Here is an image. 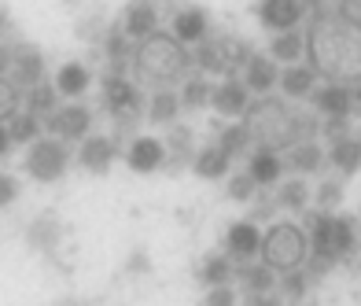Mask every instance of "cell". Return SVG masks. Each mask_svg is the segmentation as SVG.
I'll return each instance as SVG.
<instances>
[{
    "label": "cell",
    "instance_id": "6da1fadb",
    "mask_svg": "<svg viewBox=\"0 0 361 306\" xmlns=\"http://www.w3.org/2000/svg\"><path fill=\"white\" fill-rule=\"evenodd\" d=\"M306 52L310 67L324 74L328 82H361V19L347 8L336 11H317L306 34Z\"/></svg>",
    "mask_w": 361,
    "mask_h": 306
},
{
    "label": "cell",
    "instance_id": "7a4b0ae2",
    "mask_svg": "<svg viewBox=\"0 0 361 306\" xmlns=\"http://www.w3.org/2000/svg\"><path fill=\"white\" fill-rule=\"evenodd\" d=\"M306 236H310L306 273L314 284L324 273H332L339 262H354L361 251V221L343 214V211H336V214L310 211L306 214Z\"/></svg>",
    "mask_w": 361,
    "mask_h": 306
},
{
    "label": "cell",
    "instance_id": "3957f363",
    "mask_svg": "<svg viewBox=\"0 0 361 306\" xmlns=\"http://www.w3.org/2000/svg\"><path fill=\"white\" fill-rule=\"evenodd\" d=\"M137 74L144 85H152L155 92L162 89H173V85H185L188 82V71H192V52L180 44L173 34H152L147 41L137 44Z\"/></svg>",
    "mask_w": 361,
    "mask_h": 306
},
{
    "label": "cell",
    "instance_id": "277c9868",
    "mask_svg": "<svg viewBox=\"0 0 361 306\" xmlns=\"http://www.w3.org/2000/svg\"><path fill=\"white\" fill-rule=\"evenodd\" d=\"M266 266H273L276 273H288V269H302L310 259V236L302 225L295 221H273L266 233H262V255H258Z\"/></svg>",
    "mask_w": 361,
    "mask_h": 306
},
{
    "label": "cell",
    "instance_id": "5b68a950",
    "mask_svg": "<svg viewBox=\"0 0 361 306\" xmlns=\"http://www.w3.org/2000/svg\"><path fill=\"white\" fill-rule=\"evenodd\" d=\"M100 104H104V111H107V115H111L114 122L122 126V130H126V126H137L140 111H147L140 85L133 82V78L118 74V71H111V74L104 78V89H100Z\"/></svg>",
    "mask_w": 361,
    "mask_h": 306
},
{
    "label": "cell",
    "instance_id": "8992f818",
    "mask_svg": "<svg viewBox=\"0 0 361 306\" xmlns=\"http://www.w3.org/2000/svg\"><path fill=\"white\" fill-rule=\"evenodd\" d=\"M71 163H74V155H71L67 144L56 140V137H41L37 144H30L23 166H26V173L34 177V181L52 185V181H59V177L71 170Z\"/></svg>",
    "mask_w": 361,
    "mask_h": 306
},
{
    "label": "cell",
    "instance_id": "52a82bcc",
    "mask_svg": "<svg viewBox=\"0 0 361 306\" xmlns=\"http://www.w3.org/2000/svg\"><path fill=\"white\" fill-rule=\"evenodd\" d=\"M48 133L63 144H81L85 137H92V111L85 104H63L48 118Z\"/></svg>",
    "mask_w": 361,
    "mask_h": 306
},
{
    "label": "cell",
    "instance_id": "ba28073f",
    "mask_svg": "<svg viewBox=\"0 0 361 306\" xmlns=\"http://www.w3.org/2000/svg\"><path fill=\"white\" fill-rule=\"evenodd\" d=\"M225 255L236 266L255 262L258 255H262V229H258V221L240 218V221L228 225V229H225Z\"/></svg>",
    "mask_w": 361,
    "mask_h": 306
},
{
    "label": "cell",
    "instance_id": "9c48e42d",
    "mask_svg": "<svg viewBox=\"0 0 361 306\" xmlns=\"http://www.w3.org/2000/svg\"><path fill=\"white\" fill-rule=\"evenodd\" d=\"M170 163V152H166V140H159L152 133L144 137H133L126 148V166L133 173H155Z\"/></svg>",
    "mask_w": 361,
    "mask_h": 306
},
{
    "label": "cell",
    "instance_id": "30bf717a",
    "mask_svg": "<svg viewBox=\"0 0 361 306\" xmlns=\"http://www.w3.org/2000/svg\"><path fill=\"white\" fill-rule=\"evenodd\" d=\"M258 23L269 30V34H288L302 23L306 4L302 0H258Z\"/></svg>",
    "mask_w": 361,
    "mask_h": 306
},
{
    "label": "cell",
    "instance_id": "8fae6325",
    "mask_svg": "<svg viewBox=\"0 0 361 306\" xmlns=\"http://www.w3.org/2000/svg\"><path fill=\"white\" fill-rule=\"evenodd\" d=\"M251 89L243 85V78H221L210 96V107L218 111L221 118H243L251 111Z\"/></svg>",
    "mask_w": 361,
    "mask_h": 306
},
{
    "label": "cell",
    "instance_id": "7c38bea8",
    "mask_svg": "<svg viewBox=\"0 0 361 306\" xmlns=\"http://www.w3.org/2000/svg\"><path fill=\"white\" fill-rule=\"evenodd\" d=\"M317 115L324 118H350L354 115V85H343V82H324L314 89L310 96Z\"/></svg>",
    "mask_w": 361,
    "mask_h": 306
},
{
    "label": "cell",
    "instance_id": "4fadbf2b",
    "mask_svg": "<svg viewBox=\"0 0 361 306\" xmlns=\"http://www.w3.org/2000/svg\"><path fill=\"white\" fill-rule=\"evenodd\" d=\"M240 78H243V85L251 89V96H266V92H273L276 85H281V63H276L269 52H255L247 59V67L240 71Z\"/></svg>",
    "mask_w": 361,
    "mask_h": 306
},
{
    "label": "cell",
    "instance_id": "5bb4252c",
    "mask_svg": "<svg viewBox=\"0 0 361 306\" xmlns=\"http://www.w3.org/2000/svg\"><path fill=\"white\" fill-rule=\"evenodd\" d=\"M122 30L129 41H147L152 34H159V8L152 0H129L122 8Z\"/></svg>",
    "mask_w": 361,
    "mask_h": 306
},
{
    "label": "cell",
    "instance_id": "9a60e30c",
    "mask_svg": "<svg viewBox=\"0 0 361 306\" xmlns=\"http://www.w3.org/2000/svg\"><path fill=\"white\" fill-rule=\"evenodd\" d=\"M114 155H118V144H114V137H104V133H92L78 144V166L89 173H107Z\"/></svg>",
    "mask_w": 361,
    "mask_h": 306
},
{
    "label": "cell",
    "instance_id": "2e32d148",
    "mask_svg": "<svg viewBox=\"0 0 361 306\" xmlns=\"http://www.w3.org/2000/svg\"><path fill=\"white\" fill-rule=\"evenodd\" d=\"M251 173V181L258 188H273V185H281V177H284V152H276V148H255L247 155V166H243Z\"/></svg>",
    "mask_w": 361,
    "mask_h": 306
},
{
    "label": "cell",
    "instance_id": "e0dca14e",
    "mask_svg": "<svg viewBox=\"0 0 361 306\" xmlns=\"http://www.w3.org/2000/svg\"><path fill=\"white\" fill-rule=\"evenodd\" d=\"M170 34L180 41V44H203L207 41V34H210V15H207V8H200V4H188V8H180L177 15H173V30Z\"/></svg>",
    "mask_w": 361,
    "mask_h": 306
},
{
    "label": "cell",
    "instance_id": "ac0fdd59",
    "mask_svg": "<svg viewBox=\"0 0 361 306\" xmlns=\"http://www.w3.org/2000/svg\"><path fill=\"white\" fill-rule=\"evenodd\" d=\"M11 82L19 89H34L44 82V56L37 48H15L11 52Z\"/></svg>",
    "mask_w": 361,
    "mask_h": 306
},
{
    "label": "cell",
    "instance_id": "d6986e66",
    "mask_svg": "<svg viewBox=\"0 0 361 306\" xmlns=\"http://www.w3.org/2000/svg\"><path fill=\"white\" fill-rule=\"evenodd\" d=\"M236 281H240L243 295H273L281 273L266 262H243V266H236Z\"/></svg>",
    "mask_w": 361,
    "mask_h": 306
},
{
    "label": "cell",
    "instance_id": "ffe728a7",
    "mask_svg": "<svg viewBox=\"0 0 361 306\" xmlns=\"http://www.w3.org/2000/svg\"><path fill=\"white\" fill-rule=\"evenodd\" d=\"M228 170H233V155H228L225 148H218L214 140L203 144L192 159V173L203 177V181H221V177H228Z\"/></svg>",
    "mask_w": 361,
    "mask_h": 306
},
{
    "label": "cell",
    "instance_id": "44dd1931",
    "mask_svg": "<svg viewBox=\"0 0 361 306\" xmlns=\"http://www.w3.org/2000/svg\"><path fill=\"white\" fill-rule=\"evenodd\" d=\"M195 281H200L203 288H221V284H233L236 281V262L228 259L225 251H210L200 259V266H195Z\"/></svg>",
    "mask_w": 361,
    "mask_h": 306
},
{
    "label": "cell",
    "instance_id": "7402d4cb",
    "mask_svg": "<svg viewBox=\"0 0 361 306\" xmlns=\"http://www.w3.org/2000/svg\"><path fill=\"white\" fill-rule=\"evenodd\" d=\"M284 166L295 170V177H310V173H321L328 166V152L317 148L314 140H302V144H295V148L284 152Z\"/></svg>",
    "mask_w": 361,
    "mask_h": 306
},
{
    "label": "cell",
    "instance_id": "603a6c76",
    "mask_svg": "<svg viewBox=\"0 0 361 306\" xmlns=\"http://www.w3.org/2000/svg\"><path fill=\"white\" fill-rule=\"evenodd\" d=\"M328 166H332L339 177H354L361 170V137L350 133L336 144H328Z\"/></svg>",
    "mask_w": 361,
    "mask_h": 306
},
{
    "label": "cell",
    "instance_id": "cb8c5ba5",
    "mask_svg": "<svg viewBox=\"0 0 361 306\" xmlns=\"http://www.w3.org/2000/svg\"><path fill=\"white\" fill-rule=\"evenodd\" d=\"M273 200H276V211L306 214L310 203H314V192H310L306 177H288V181H281V192H273Z\"/></svg>",
    "mask_w": 361,
    "mask_h": 306
},
{
    "label": "cell",
    "instance_id": "d4e9b609",
    "mask_svg": "<svg viewBox=\"0 0 361 306\" xmlns=\"http://www.w3.org/2000/svg\"><path fill=\"white\" fill-rule=\"evenodd\" d=\"M317 89V71L314 67H302V63H291V67L281 71V92L288 100H310Z\"/></svg>",
    "mask_w": 361,
    "mask_h": 306
},
{
    "label": "cell",
    "instance_id": "484cf974",
    "mask_svg": "<svg viewBox=\"0 0 361 306\" xmlns=\"http://www.w3.org/2000/svg\"><path fill=\"white\" fill-rule=\"evenodd\" d=\"M26 240H30V247L34 251H56L59 247V240H63V225H59V218L56 214H41V218H34L30 221V233H26Z\"/></svg>",
    "mask_w": 361,
    "mask_h": 306
},
{
    "label": "cell",
    "instance_id": "4316f807",
    "mask_svg": "<svg viewBox=\"0 0 361 306\" xmlns=\"http://www.w3.org/2000/svg\"><path fill=\"white\" fill-rule=\"evenodd\" d=\"M180 96L170 92V89H162V92H152V100H147V122L152 126H177V115H180Z\"/></svg>",
    "mask_w": 361,
    "mask_h": 306
},
{
    "label": "cell",
    "instance_id": "83f0119b",
    "mask_svg": "<svg viewBox=\"0 0 361 306\" xmlns=\"http://www.w3.org/2000/svg\"><path fill=\"white\" fill-rule=\"evenodd\" d=\"M214 144L218 148H225L233 159H247L255 148V137H251V130H247V122H233V126H221L218 130V137H214Z\"/></svg>",
    "mask_w": 361,
    "mask_h": 306
},
{
    "label": "cell",
    "instance_id": "f1b7e54d",
    "mask_svg": "<svg viewBox=\"0 0 361 306\" xmlns=\"http://www.w3.org/2000/svg\"><path fill=\"white\" fill-rule=\"evenodd\" d=\"M89 82H92L89 67L85 63H74V59L63 63L59 74H56V89H59V96H67V100H78V96L89 89Z\"/></svg>",
    "mask_w": 361,
    "mask_h": 306
},
{
    "label": "cell",
    "instance_id": "f546056e",
    "mask_svg": "<svg viewBox=\"0 0 361 306\" xmlns=\"http://www.w3.org/2000/svg\"><path fill=\"white\" fill-rule=\"evenodd\" d=\"M302 52H306V34H299V30H288V34H273V41H269V56L276 59V63H299L302 59Z\"/></svg>",
    "mask_w": 361,
    "mask_h": 306
},
{
    "label": "cell",
    "instance_id": "4dcf8cb0",
    "mask_svg": "<svg viewBox=\"0 0 361 306\" xmlns=\"http://www.w3.org/2000/svg\"><path fill=\"white\" fill-rule=\"evenodd\" d=\"M310 273L306 269H288V273H281V281H276V295L284 299V306H295V302H306V295H310Z\"/></svg>",
    "mask_w": 361,
    "mask_h": 306
},
{
    "label": "cell",
    "instance_id": "1f68e13d",
    "mask_svg": "<svg viewBox=\"0 0 361 306\" xmlns=\"http://www.w3.org/2000/svg\"><path fill=\"white\" fill-rule=\"evenodd\" d=\"M59 89L56 85H34V89H26V111L30 115H37V118H52L56 111H59Z\"/></svg>",
    "mask_w": 361,
    "mask_h": 306
},
{
    "label": "cell",
    "instance_id": "d6a6232c",
    "mask_svg": "<svg viewBox=\"0 0 361 306\" xmlns=\"http://www.w3.org/2000/svg\"><path fill=\"white\" fill-rule=\"evenodd\" d=\"M180 107L185 111H203V107H210V96H214V85L207 82L203 74H192L185 85H180Z\"/></svg>",
    "mask_w": 361,
    "mask_h": 306
},
{
    "label": "cell",
    "instance_id": "836d02e7",
    "mask_svg": "<svg viewBox=\"0 0 361 306\" xmlns=\"http://www.w3.org/2000/svg\"><path fill=\"white\" fill-rule=\"evenodd\" d=\"M4 126H8V133H11L15 144H37V140H41V118L30 115L26 107L19 111V115H11Z\"/></svg>",
    "mask_w": 361,
    "mask_h": 306
},
{
    "label": "cell",
    "instance_id": "e575fe53",
    "mask_svg": "<svg viewBox=\"0 0 361 306\" xmlns=\"http://www.w3.org/2000/svg\"><path fill=\"white\" fill-rule=\"evenodd\" d=\"M339 203H343V177H328V181H321L317 192H314V211L336 214Z\"/></svg>",
    "mask_w": 361,
    "mask_h": 306
},
{
    "label": "cell",
    "instance_id": "d590c367",
    "mask_svg": "<svg viewBox=\"0 0 361 306\" xmlns=\"http://www.w3.org/2000/svg\"><path fill=\"white\" fill-rule=\"evenodd\" d=\"M104 52H107V59L114 63V71H118V74H122V67H126V63H133V59H137V48L129 44L126 30H118V34H111V37H107Z\"/></svg>",
    "mask_w": 361,
    "mask_h": 306
},
{
    "label": "cell",
    "instance_id": "8d00e7d4",
    "mask_svg": "<svg viewBox=\"0 0 361 306\" xmlns=\"http://www.w3.org/2000/svg\"><path fill=\"white\" fill-rule=\"evenodd\" d=\"M166 152H170L173 163H188V166H192V159H195V152H192V130H185V126H173L170 137H166Z\"/></svg>",
    "mask_w": 361,
    "mask_h": 306
},
{
    "label": "cell",
    "instance_id": "74e56055",
    "mask_svg": "<svg viewBox=\"0 0 361 306\" xmlns=\"http://www.w3.org/2000/svg\"><path fill=\"white\" fill-rule=\"evenodd\" d=\"M258 185L251 181V173L247 170H240V173H228V185H225V196L233 200V203H255V192Z\"/></svg>",
    "mask_w": 361,
    "mask_h": 306
},
{
    "label": "cell",
    "instance_id": "f35d334b",
    "mask_svg": "<svg viewBox=\"0 0 361 306\" xmlns=\"http://www.w3.org/2000/svg\"><path fill=\"white\" fill-rule=\"evenodd\" d=\"M23 104V89L11 82V78H0V122H8L11 115H19Z\"/></svg>",
    "mask_w": 361,
    "mask_h": 306
},
{
    "label": "cell",
    "instance_id": "ab89813d",
    "mask_svg": "<svg viewBox=\"0 0 361 306\" xmlns=\"http://www.w3.org/2000/svg\"><path fill=\"white\" fill-rule=\"evenodd\" d=\"M203 306H240V295L233 284H221V288H207Z\"/></svg>",
    "mask_w": 361,
    "mask_h": 306
},
{
    "label": "cell",
    "instance_id": "60d3db41",
    "mask_svg": "<svg viewBox=\"0 0 361 306\" xmlns=\"http://www.w3.org/2000/svg\"><path fill=\"white\" fill-rule=\"evenodd\" d=\"M321 133L328 137V144H336V140H343V137L354 133V122H350V118H324V122H321Z\"/></svg>",
    "mask_w": 361,
    "mask_h": 306
},
{
    "label": "cell",
    "instance_id": "b9f144b4",
    "mask_svg": "<svg viewBox=\"0 0 361 306\" xmlns=\"http://www.w3.org/2000/svg\"><path fill=\"white\" fill-rule=\"evenodd\" d=\"M15 200H19V181L0 170V207H11Z\"/></svg>",
    "mask_w": 361,
    "mask_h": 306
},
{
    "label": "cell",
    "instance_id": "7bdbcfd3",
    "mask_svg": "<svg viewBox=\"0 0 361 306\" xmlns=\"http://www.w3.org/2000/svg\"><path fill=\"white\" fill-rule=\"evenodd\" d=\"M243 306H284V299L281 295H243Z\"/></svg>",
    "mask_w": 361,
    "mask_h": 306
},
{
    "label": "cell",
    "instance_id": "ee69618b",
    "mask_svg": "<svg viewBox=\"0 0 361 306\" xmlns=\"http://www.w3.org/2000/svg\"><path fill=\"white\" fill-rule=\"evenodd\" d=\"M11 133H8V126L4 122H0V159H8V152H11Z\"/></svg>",
    "mask_w": 361,
    "mask_h": 306
},
{
    "label": "cell",
    "instance_id": "f6af8a7d",
    "mask_svg": "<svg viewBox=\"0 0 361 306\" xmlns=\"http://www.w3.org/2000/svg\"><path fill=\"white\" fill-rule=\"evenodd\" d=\"M8 71H11V48L0 44V78H4Z\"/></svg>",
    "mask_w": 361,
    "mask_h": 306
},
{
    "label": "cell",
    "instance_id": "bcb514c9",
    "mask_svg": "<svg viewBox=\"0 0 361 306\" xmlns=\"http://www.w3.org/2000/svg\"><path fill=\"white\" fill-rule=\"evenodd\" d=\"M129 269H147V259L144 255H133V259H129Z\"/></svg>",
    "mask_w": 361,
    "mask_h": 306
},
{
    "label": "cell",
    "instance_id": "7dc6e473",
    "mask_svg": "<svg viewBox=\"0 0 361 306\" xmlns=\"http://www.w3.org/2000/svg\"><path fill=\"white\" fill-rule=\"evenodd\" d=\"M354 111L361 115V82H354Z\"/></svg>",
    "mask_w": 361,
    "mask_h": 306
},
{
    "label": "cell",
    "instance_id": "c3c4849f",
    "mask_svg": "<svg viewBox=\"0 0 361 306\" xmlns=\"http://www.w3.org/2000/svg\"><path fill=\"white\" fill-rule=\"evenodd\" d=\"M339 8H357V0H336Z\"/></svg>",
    "mask_w": 361,
    "mask_h": 306
},
{
    "label": "cell",
    "instance_id": "681fc988",
    "mask_svg": "<svg viewBox=\"0 0 361 306\" xmlns=\"http://www.w3.org/2000/svg\"><path fill=\"white\" fill-rule=\"evenodd\" d=\"M4 26H8V15H4V8H0V34H4Z\"/></svg>",
    "mask_w": 361,
    "mask_h": 306
},
{
    "label": "cell",
    "instance_id": "f907efd6",
    "mask_svg": "<svg viewBox=\"0 0 361 306\" xmlns=\"http://www.w3.org/2000/svg\"><path fill=\"white\" fill-rule=\"evenodd\" d=\"M56 306H81V302H74V299H63V302H56Z\"/></svg>",
    "mask_w": 361,
    "mask_h": 306
},
{
    "label": "cell",
    "instance_id": "816d5d0a",
    "mask_svg": "<svg viewBox=\"0 0 361 306\" xmlns=\"http://www.w3.org/2000/svg\"><path fill=\"white\" fill-rule=\"evenodd\" d=\"M357 277H361V255H357Z\"/></svg>",
    "mask_w": 361,
    "mask_h": 306
},
{
    "label": "cell",
    "instance_id": "f5cc1de1",
    "mask_svg": "<svg viewBox=\"0 0 361 306\" xmlns=\"http://www.w3.org/2000/svg\"><path fill=\"white\" fill-rule=\"evenodd\" d=\"M295 306H317V302H295Z\"/></svg>",
    "mask_w": 361,
    "mask_h": 306
},
{
    "label": "cell",
    "instance_id": "db71d44e",
    "mask_svg": "<svg viewBox=\"0 0 361 306\" xmlns=\"http://www.w3.org/2000/svg\"><path fill=\"white\" fill-rule=\"evenodd\" d=\"M357 221H361V207H357Z\"/></svg>",
    "mask_w": 361,
    "mask_h": 306
}]
</instances>
